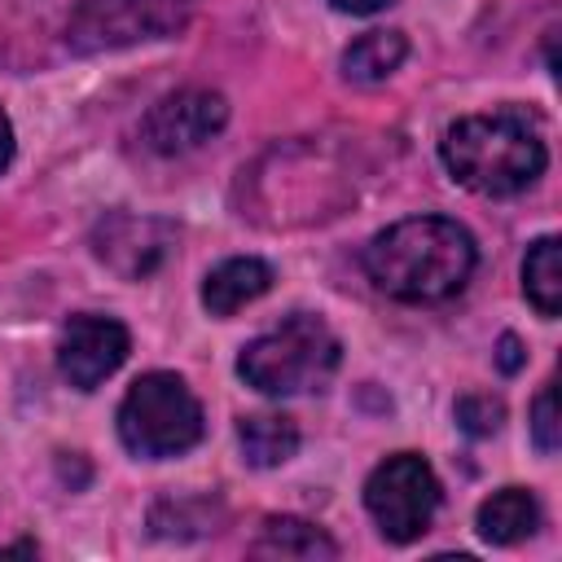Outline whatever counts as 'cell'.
I'll list each match as a JSON object with an SVG mask.
<instances>
[{
    "mask_svg": "<svg viewBox=\"0 0 562 562\" xmlns=\"http://www.w3.org/2000/svg\"><path fill=\"white\" fill-rule=\"evenodd\" d=\"M228 123V101L211 88H180L149 105L140 119V140L149 154L176 158L189 149H202L211 136H220Z\"/></svg>",
    "mask_w": 562,
    "mask_h": 562,
    "instance_id": "cell-7",
    "label": "cell"
},
{
    "mask_svg": "<svg viewBox=\"0 0 562 562\" xmlns=\"http://www.w3.org/2000/svg\"><path fill=\"white\" fill-rule=\"evenodd\" d=\"M553 400H558V391H553V382H544L540 395H536V404H531V439H536L540 452H558V413H553Z\"/></svg>",
    "mask_w": 562,
    "mask_h": 562,
    "instance_id": "cell-17",
    "label": "cell"
},
{
    "mask_svg": "<svg viewBox=\"0 0 562 562\" xmlns=\"http://www.w3.org/2000/svg\"><path fill=\"white\" fill-rule=\"evenodd\" d=\"M496 364H501L505 373H514V369L522 364V347H518V338H514V334H505V338H501V351H496Z\"/></svg>",
    "mask_w": 562,
    "mask_h": 562,
    "instance_id": "cell-18",
    "label": "cell"
},
{
    "mask_svg": "<svg viewBox=\"0 0 562 562\" xmlns=\"http://www.w3.org/2000/svg\"><path fill=\"white\" fill-rule=\"evenodd\" d=\"M540 527V505L527 487H501L479 505V536L487 544H518Z\"/></svg>",
    "mask_w": 562,
    "mask_h": 562,
    "instance_id": "cell-11",
    "label": "cell"
},
{
    "mask_svg": "<svg viewBox=\"0 0 562 562\" xmlns=\"http://www.w3.org/2000/svg\"><path fill=\"white\" fill-rule=\"evenodd\" d=\"M338 360L342 347L334 329L321 316L299 312L277 329L250 338L237 356V373L259 395H303V391H325Z\"/></svg>",
    "mask_w": 562,
    "mask_h": 562,
    "instance_id": "cell-3",
    "label": "cell"
},
{
    "mask_svg": "<svg viewBox=\"0 0 562 562\" xmlns=\"http://www.w3.org/2000/svg\"><path fill=\"white\" fill-rule=\"evenodd\" d=\"M501 422H505V404L496 400V395H461L457 400V426L470 435V439H487V435H496L501 430Z\"/></svg>",
    "mask_w": 562,
    "mask_h": 562,
    "instance_id": "cell-16",
    "label": "cell"
},
{
    "mask_svg": "<svg viewBox=\"0 0 562 562\" xmlns=\"http://www.w3.org/2000/svg\"><path fill=\"white\" fill-rule=\"evenodd\" d=\"M268 285H272V268L263 259H255V255H237V259H224L220 268L206 272L202 307L211 316H233L246 303H255L259 294H268Z\"/></svg>",
    "mask_w": 562,
    "mask_h": 562,
    "instance_id": "cell-10",
    "label": "cell"
},
{
    "mask_svg": "<svg viewBox=\"0 0 562 562\" xmlns=\"http://www.w3.org/2000/svg\"><path fill=\"white\" fill-rule=\"evenodd\" d=\"M255 558H299V562H316V558H338V544L303 518H268L259 540L250 544Z\"/></svg>",
    "mask_w": 562,
    "mask_h": 562,
    "instance_id": "cell-12",
    "label": "cell"
},
{
    "mask_svg": "<svg viewBox=\"0 0 562 562\" xmlns=\"http://www.w3.org/2000/svg\"><path fill=\"white\" fill-rule=\"evenodd\" d=\"M92 246H97V259L110 263L119 277L140 281L176 250V224L154 215H110L97 224Z\"/></svg>",
    "mask_w": 562,
    "mask_h": 562,
    "instance_id": "cell-9",
    "label": "cell"
},
{
    "mask_svg": "<svg viewBox=\"0 0 562 562\" xmlns=\"http://www.w3.org/2000/svg\"><path fill=\"white\" fill-rule=\"evenodd\" d=\"M522 294L549 321L562 312V246H558V237L531 241V250L522 259Z\"/></svg>",
    "mask_w": 562,
    "mask_h": 562,
    "instance_id": "cell-15",
    "label": "cell"
},
{
    "mask_svg": "<svg viewBox=\"0 0 562 562\" xmlns=\"http://www.w3.org/2000/svg\"><path fill=\"white\" fill-rule=\"evenodd\" d=\"M9 158H13V123H9V114L0 110V171L9 167Z\"/></svg>",
    "mask_w": 562,
    "mask_h": 562,
    "instance_id": "cell-20",
    "label": "cell"
},
{
    "mask_svg": "<svg viewBox=\"0 0 562 562\" xmlns=\"http://www.w3.org/2000/svg\"><path fill=\"white\" fill-rule=\"evenodd\" d=\"M237 443H241V457L250 465L272 470V465H285L299 452V426L281 413H255V417H241Z\"/></svg>",
    "mask_w": 562,
    "mask_h": 562,
    "instance_id": "cell-13",
    "label": "cell"
},
{
    "mask_svg": "<svg viewBox=\"0 0 562 562\" xmlns=\"http://www.w3.org/2000/svg\"><path fill=\"white\" fill-rule=\"evenodd\" d=\"M474 263V237L448 215L400 220L364 246L369 281L400 303H443L461 294Z\"/></svg>",
    "mask_w": 562,
    "mask_h": 562,
    "instance_id": "cell-1",
    "label": "cell"
},
{
    "mask_svg": "<svg viewBox=\"0 0 562 562\" xmlns=\"http://www.w3.org/2000/svg\"><path fill=\"white\" fill-rule=\"evenodd\" d=\"M364 509L391 544L417 540L439 509V479L417 452H395L364 479Z\"/></svg>",
    "mask_w": 562,
    "mask_h": 562,
    "instance_id": "cell-6",
    "label": "cell"
},
{
    "mask_svg": "<svg viewBox=\"0 0 562 562\" xmlns=\"http://www.w3.org/2000/svg\"><path fill=\"white\" fill-rule=\"evenodd\" d=\"M119 439L136 457H180L202 439V404L176 373H145L119 404Z\"/></svg>",
    "mask_w": 562,
    "mask_h": 562,
    "instance_id": "cell-4",
    "label": "cell"
},
{
    "mask_svg": "<svg viewBox=\"0 0 562 562\" xmlns=\"http://www.w3.org/2000/svg\"><path fill=\"white\" fill-rule=\"evenodd\" d=\"M404 53H408V40L400 31H369V35H360V40L347 44L342 75L351 83H382V79H391L400 70Z\"/></svg>",
    "mask_w": 562,
    "mask_h": 562,
    "instance_id": "cell-14",
    "label": "cell"
},
{
    "mask_svg": "<svg viewBox=\"0 0 562 562\" xmlns=\"http://www.w3.org/2000/svg\"><path fill=\"white\" fill-rule=\"evenodd\" d=\"M334 9H342V13H378V9H386L391 0H329Z\"/></svg>",
    "mask_w": 562,
    "mask_h": 562,
    "instance_id": "cell-19",
    "label": "cell"
},
{
    "mask_svg": "<svg viewBox=\"0 0 562 562\" xmlns=\"http://www.w3.org/2000/svg\"><path fill=\"white\" fill-rule=\"evenodd\" d=\"M127 329L114 316H70L61 338H57V369L75 391H97L123 360H127Z\"/></svg>",
    "mask_w": 562,
    "mask_h": 562,
    "instance_id": "cell-8",
    "label": "cell"
},
{
    "mask_svg": "<svg viewBox=\"0 0 562 562\" xmlns=\"http://www.w3.org/2000/svg\"><path fill=\"white\" fill-rule=\"evenodd\" d=\"M439 154L452 180L483 198H514L531 189L549 162L540 119L522 105H496L457 119L443 132Z\"/></svg>",
    "mask_w": 562,
    "mask_h": 562,
    "instance_id": "cell-2",
    "label": "cell"
},
{
    "mask_svg": "<svg viewBox=\"0 0 562 562\" xmlns=\"http://www.w3.org/2000/svg\"><path fill=\"white\" fill-rule=\"evenodd\" d=\"M198 0H79L66 22V48L79 57L171 40L189 26Z\"/></svg>",
    "mask_w": 562,
    "mask_h": 562,
    "instance_id": "cell-5",
    "label": "cell"
}]
</instances>
